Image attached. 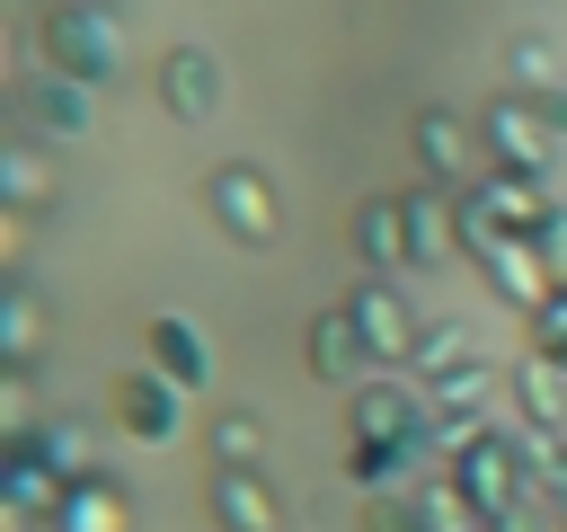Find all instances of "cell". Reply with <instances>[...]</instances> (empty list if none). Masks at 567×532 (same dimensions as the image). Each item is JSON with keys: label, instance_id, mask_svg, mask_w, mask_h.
Listing matches in <instances>:
<instances>
[{"label": "cell", "instance_id": "1", "mask_svg": "<svg viewBox=\"0 0 567 532\" xmlns=\"http://www.w3.org/2000/svg\"><path fill=\"white\" fill-rule=\"evenodd\" d=\"M27 53H35V71H62L80 89L124 80V27L106 0H44L27 18Z\"/></svg>", "mask_w": 567, "mask_h": 532}, {"label": "cell", "instance_id": "2", "mask_svg": "<svg viewBox=\"0 0 567 532\" xmlns=\"http://www.w3.org/2000/svg\"><path fill=\"white\" fill-rule=\"evenodd\" d=\"M443 479H452L487 523H496V514H523V505L540 497V479H532V461H523V426H496V417L443 461Z\"/></svg>", "mask_w": 567, "mask_h": 532}, {"label": "cell", "instance_id": "3", "mask_svg": "<svg viewBox=\"0 0 567 532\" xmlns=\"http://www.w3.org/2000/svg\"><path fill=\"white\" fill-rule=\"evenodd\" d=\"M204 213H213V231H230L239 248H284V195H275V177L248 168V160H221V168L204 177Z\"/></svg>", "mask_w": 567, "mask_h": 532}, {"label": "cell", "instance_id": "4", "mask_svg": "<svg viewBox=\"0 0 567 532\" xmlns=\"http://www.w3.org/2000/svg\"><path fill=\"white\" fill-rule=\"evenodd\" d=\"M478 142H487V168H505V177H532V186H549L558 133L540 124V106H532L523 89H496V98L478 106Z\"/></svg>", "mask_w": 567, "mask_h": 532}, {"label": "cell", "instance_id": "5", "mask_svg": "<svg viewBox=\"0 0 567 532\" xmlns=\"http://www.w3.org/2000/svg\"><path fill=\"white\" fill-rule=\"evenodd\" d=\"M354 532H487V514H478L452 479H416V488H381V497H363Z\"/></svg>", "mask_w": 567, "mask_h": 532}, {"label": "cell", "instance_id": "6", "mask_svg": "<svg viewBox=\"0 0 567 532\" xmlns=\"http://www.w3.org/2000/svg\"><path fill=\"white\" fill-rule=\"evenodd\" d=\"M106 426H115L124 443L159 452V443H177V426H186V390L159 381L151 364H124V372L106 381Z\"/></svg>", "mask_w": 567, "mask_h": 532}, {"label": "cell", "instance_id": "7", "mask_svg": "<svg viewBox=\"0 0 567 532\" xmlns=\"http://www.w3.org/2000/svg\"><path fill=\"white\" fill-rule=\"evenodd\" d=\"M346 434H354V443H425V452H434V399H425L416 381L372 372L363 390H346Z\"/></svg>", "mask_w": 567, "mask_h": 532}, {"label": "cell", "instance_id": "8", "mask_svg": "<svg viewBox=\"0 0 567 532\" xmlns=\"http://www.w3.org/2000/svg\"><path fill=\"white\" fill-rule=\"evenodd\" d=\"M408 151H416L425 186H443V195H452V186L470 195V186L487 177V142H478V124H461L452 106H416V115H408Z\"/></svg>", "mask_w": 567, "mask_h": 532}, {"label": "cell", "instance_id": "9", "mask_svg": "<svg viewBox=\"0 0 567 532\" xmlns=\"http://www.w3.org/2000/svg\"><path fill=\"white\" fill-rule=\"evenodd\" d=\"M18 124L35 142H89L97 133V89H80L62 71H18Z\"/></svg>", "mask_w": 567, "mask_h": 532}, {"label": "cell", "instance_id": "10", "mask_svg": "<svg viewBox=\"0 0 567 532\" xmlns=\"http://www.w3.org/2000/svg\"><path fill=\"white\" fill-rule=\"evenodd\" d=\"M151 89H159V106H168L177 124H213L221 98H230V80H221V62H213L204 44H168V53L151 62Z\"/></svg>", "mask_w": 567, "mask_h": 532}, {"label": "cell", "instance_id": "11", "mask_svg": "<svg viewBox=\"0 0 567 532\" xmlns=\"http://www.w3.org/2000/svg\"><path fill=\"white\" fill-rule=\"evenodd\" d=\"M142 364H151L159 381H177L186 399L213 390V337H204L186 310H151V319H142Z\"/></svg>", "mask_w": 567, "mask_h": 532}, {"label": "cell", "instance_id": "12", "mask_svg": "<svg viewBox=\"0 0 567 532\" xmlns=\"http://www.w3.org/2000/svg\"><path fill=\"white\" fill-rule=\"evenodd\" d=\"M301 364H310V381H328V390H363L381 355L363 346V328H354V310L337 301V310H319V319L301 328Z\"/></svg>", "mask_w": 567, "mask_h": 532}, {"label": "cell", "instance_id": "13", "mask_svg": "<svg viewBox=\"0 0 567 532\" xmlns=\"http://www.w3.org/2000/svg\"><path fill=\"white\" fill-rule=\"evenodd\" d=\"M346 310H354V328H363V346L381 355V364H416V310H408V293L390 284V275H363L354 293H346Z\"/></svg>", "mask_w": 567, "mask_h": 532}, {"label": "cell", "instance_id": "14", "mask_svg": "<svg viewBox=\"0 0 567 532\" xmlns=\"http://www.w3.org/2000/svg\"><path fill=\"white\" fill-rule=\"evenodd\" d=\"M461 213H478V222H496L505 239H540L549 222H558V204H549V186H532V177H505V168H487L470 195H461Z\"/></svg>", "mask_w": 567, "mask_h": 532}, {"label": "cell", "instance_id": "15", "mask_svg": "<svg viewBox=\"0 0 567 532\" xmlns=\"http://www.w3.org/2000/svg\"><path fill=\"white\" fill-rule=\"evenodd\" d=\"M204 514L213 532H284V497L266 488V470H204Z\"/></svg>", "mask_w": 567, "mask_h": 532}, {"label": "cell", "instance_id": "16", "mask_svg": "<svg viewBox=\"0 0 567 532\" xmlns=\"http://www.w3.org/2000/svg\"><path fill=\"white\" fill-rule=\"evenodd\" d=\"M71 497V479L35 452V443H9L0 452V514H27V523H53V505Z\"/></svg>", "mask_w": 567, "mask_h": 532}, {"label": "cell", "instance_id": "17", "mask_svg": "<svg viewBox=\"0 0 567 532\" xmlns=\"http://www.w3.org/2000/svg\"><path fill=\"white\" fill-rule=\"evenodd\" d=\"M346 239H354V257L372 275H408V195H363Z\"/></svg>", "mask_w": 567, "mask_h": 532}, {"label": "cell", "instance_id": "18", "mask_svg": "<svg viewBox=\"0 0 567 532\" xmlns=\"http://www.w3.org/2000/svg\"><path fill=\"white\" fill-rule=\"evenodd\" d=\"M461 257V195L443 186H408V266H452Z\"/></svg>", "mask_w": 567, "mask_h": 532}, {"label": "cell", "instance_id": "19", "mask_svg": "<svg viewBox=\"0 0 567 532\" xmlns=\"http://www.w3.org/2000/svg\"><path fill=\"white\" fill-rule=\"evenodd\" d=\"M505 390H514V417H523L532 434H567V372H558V364L523 355V364L505 372Z\"/></svg>", "mask_w": 567, "mask_h": 532}, {"label": "cell", "instance_id": "20", "mask_svg": "<svg viewBox=\"0 0 567 532\" xmlns=\"http://www.w3.org/2000/svg\"><path fill=\"white\" fill-rule=\"evenodd\" d=\"M44 532H133V497L97 470V479H71V497L53 505V523Z\"/></svg>", "mask_w": 567, "mask_h": 532}, {"label": "cell", "instance_id": "21", "mask_svg": "<svg viewBox=\"0 0 567 532\" xmlns=\"http://www.w3.org/2000/svg\"><path fill=\"white\" fill-rule=\"evenodd\" d=\"M204 443H213V470H266V417L257 408H213Z\"/></svg>", "mask_w": 567, "mask_h": 532}, {"label": "cell", "instance_id": "22", "mask_svg": "<svg viewBox=\"0 0 567 532\" xmlns=\"http://www.w3.org/2000/svg\"><path fill=\"white\" fill-rule=\"evenodd\" d=\"M470 364H487L470 319H425V328H416V372H425V381H443V372H470Z\"/></svg>", "mask_w": 567, "mask_h": 532}, {"label": "cell", "instance_id": "23", "mask_svg": "<svg viewBox=\"0 0 567 532\" xmlns=\"http://www.w3.org/2000/svg\"><path fill=\"white\" fill-rule=\"evenodd\" d=\"M27 443H35L62 479H97V443H89V426H80V417H44Z\"/></svg>", "mask_w": 567, "mask_h": 532}, {"label": "cell", "instance_id": "24", "mask_svg": "<svg viewBox=\"0 0 567 532\" xmlns=\"http://www.w3.org/2000/svg\"><path fill=\"white\" fill-rule=\"evenodd\" d=\"M487 390H496V364H470V372H443V381H425V399H434V417H461V426H478V408H487Z\"/></svg>", "mask_w": 567, "mask_h": 532}, {"label": "cell", "instance_id": "25", "mask_svg": "<svg viewBox=\"0 0 567 532\" xmlns=\"http://www.w3.org/2000/svg\"><path fill=\"white\" fill-rule=\"evenodd\" d=\"M505 71H514V89H523V98H540V89H567V80H558V53H549L540 35H514V44H505Z\"/></svg>", "mask_w": 567, "mask_h": 532}, {"label": "cell", "instance_id": "26", "mask_svg": "<svg viewBox=\"0 0 567 532\" xmlns=\"http://www.w3.org/2000/svg\"><path fill=\"white\" fill-rule=\"evenodd\" d=\"M0 355H9V364H35V293H27V284L0 293Z\"/></svg>", "mask_w": 567, "mask_h": 532}, {"label": "cell", "instance_id": "27", "mask_svg": "<svg viewBox=\"0 0 567 532\" xmlns=\"http://www.w3.org/2000/svg\"><path fill=\"white\" fill-rule=\"evenodd\" d=\"M0 186H9V204H18V213H35V204H44V160H35V133H27V142H9Z\"/></svg>", "mask_w": 567, "mask_h": 532}, {"label": "cell", "instance_id": "28", "mask_svg": "<svg viewBox=\"0 0 567 532\" xmlns=\"http://www.w3.org/2000/svg\"><path fill=\"white\" fill-rule=\"evenodd\" d=\"M523 461H532L540 497H558V505H567V434H532V426H523Z\"/></svg>", "mask_w": 567, "mask_h": 532}, {"label": "cell", "instance_id": "29", "mask_svg": "<svg viewBox=\"0 0 567 532\" xmlns=\"http://www.w3.org/2000/svg\"><path fill=\"white\" fill-rule=\"evenodd\" d=\"M540 257H549V266H558V275H567V204H558V222H549V231H540Z\"/></svg>", "mask_w": 567, "mask_h": 532}, {"label": "cell", "instance_id": "30", "mask_svg": "<svg viewBox=\"0 0 567 532\" xmlns=\"http://www.w3.org/2000/svg\"><path fill=\"white\" fill-rule=\"evenodd\" d=\"M532 355H540V364H558V372H567V328H532Z\"/></svg>", "mask_w": 567, "mask_h": 532}, {"label": "cell", "instance_id": "31", "mask_svg": "<svg viewBox=\"0 0 567 532\" xmlns=\"http://www.w3.org/2000/svg\"><path fill=\"white\" fill-rule=\"evenodd\" d=\"M532 106H540V124H549V133H558V142H567V89H540V98H532Z\"/></svg>", "mask_w": 567, "mask_h": 532}, {"label": "cell", "instance_id": "32", "mask_svg": "<svg viewBox=\"0 0 567 532\" xmlns=\"http://www.w3.org/2000/svg\"><path fill=\"white\" fill-rule=\"evenodd\" d=\"M532 328H567V275H558V293H549V310H532Z\"/></svg>", "mask_w": 567, "mask_h": 532}, {"label": "cell", "instance_id": "33", "mask_svg": "<svg viewBox=\"0 0 567 532\" xmlns=\"http://www.w3.org/2000/svg\"><path fill=\"white\" fill-rule=\"evenodd\" d=\"M487 532H532V505H523V514H496Z\"/></svg>", "mask_w": 567, "mask_h": 532}]
</instances>
